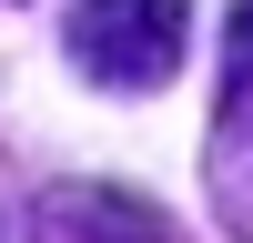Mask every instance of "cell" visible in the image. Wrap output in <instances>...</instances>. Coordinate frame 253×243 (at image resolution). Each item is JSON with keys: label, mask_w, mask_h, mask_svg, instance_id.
Wrapping results in <instances>:
<instances>
[{"label": "cell", "mask_w": 253, "mask_h": 243, "mask_svg": "<svg viewBox=\"0 0 253 243\" xmlns=\"http://www.w3.org/2000/svg\"><path fill=\"white\" fill-rule=\"evenodd\" d=\"M203 172H213L223 223L253 243V0L223 31V112H213V142H203Z\"/></svg>", "instance_id": "2"}, {"label": "cell", "mask_w": 253, "mask_h": 243, "mask_svg": "<svg viewBox=\"0 0 253 243\" xmlns=\"http://www.w3.org/2000/svg\"><path fill=\"white\" fill-rule=\"evenodd\" d=\"M20 243H172V223L112 182H51L20 213Z\"/></svg>", "instance_id": "3"}, {"label": "cell", "mask_w": 253, "mask_h": 243, "mask_svg": "<svg viewBox=\"0 0 253 243\" xmlns=\"http://www.w3.org/2000/svg\"><path fill=\"white\" fill-rule=\"evenodd\" d=\"M61 51L101 91H162L193 51V0H71Z\"/></svg>", "instance_id": "1"}]
</instances>
